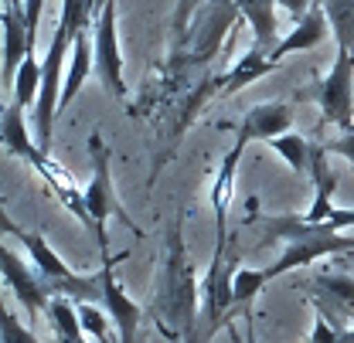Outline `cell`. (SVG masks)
Segmentation results:
<instances>
[{"instance_id":"cell-1","label":"cell","mask_w":354,"mask_h":343,"mask_svg":"<svg viewBox=\"0 0 354 343\" xmlns=\"http://www.w3.org/2000/svg\"><path fill=\"white\" fill-rule=\"evenodd\" d=\"M153 323L157 330L174 343H194L198 337V320H201V289L194 282V265L184 245V215L174 217L167 231V252L164 268L153 296Z\"/></svg>"},{"instance_id":"cell-2","label":"cell","mask_w":354,"mask_h":343,"mask_svg":"<svg viewBox=\"0 0 354 343\" xmlns=\"http://www.w3.org/2000/svg\"><path fill=\"white\" fill-rule=\"evenodd\" d=\"M266 238L263 242H276L283 238L286 248L283 255L276 258L266 275L269 282L283 272H293V268H304L310 262L324 255H344V252H354V238L341 235L330 221H307L304 215H283V217H266Z\"/></svg>"},{"instance_id":"cell-3","label":"cell","mask_w":354,"mask_h":343,"mask_svg":"<svg viewBox=\"0 0 354 343\" xmlns=\"http://www.w3.org/2000/svg\"><path fill=\"white\" fill-rule=\"evenodd\" d=\"M0 224H3L7 235H17V242L24 245V252L31 255L35 268L41 272V279L48 282L51 296H65L72 302H102V268L95 275H79L44 242L41 231H21L7 215H0Z\"/></svg>"},{"instance_id":"cell-4","label":"cell","mask_w":354,"mask_h":343,"mask_svg":"<svg viewBox=\"0 0 354 343\" xmlns=\"http://www.w3.org/2000/svg\"><path fill=\"white\" fill-rule=\"evenodd\" d=\"M88 160H92V180H88L86 187V208L88 215H92V235H95V242H99V252L102 255H109V238H106V217L109 215H120L127 224H130L133 231L140 235V228L133 224V217L120 208V201H116V190H113V177H109V150H106V139L99 136V133H92L88 136Z\"/></svg>"},{"instance_id":"cell-5","label":"cell","mask_w":354,"mask_h":343,"mask_svg":"<svg viewBox=\"0 0 354 343\" xmlns=\"http://www.w3.org/2000/svg\"><path fill=\"white\" fill-rule=\"evenodd\" d=\"M317 102H320L324 123L337 126L341 133L354 126V51L351 48L337 44L334 68L317 86Z\"/></svg>"},{"instance_id":"cell-6","label":"cell","mask_w":354,"mask_h":343,"mask_svg":"<svg viewBox=\"0 0 354 343\" xmlns=\"http://www.w3.org/2000/svg\"><path fill=\"white\" fill-rule=\"evenodd\" d=\"M92 41H95V72L99 82L113 92L116 102H127V82H123V55L116 38V0H106L99 14L92 17Z\"/></svg>"},{"instance_id":"cell-7","label":"cell","mask_w":354,"mask_h":343,"mask_svg":"<svg viewBox=\"0 0 354 343\" xmlns=\"http://www.w3.org/2000/svg\"><path fill=\"white\" fill-rule=\"evenodd\" d=\"M127 258H130L127 252L102 258V309L109 313V320H113V326H116L120 343H136V330H140L143 309L127 296L123 282L116 279V265H120V262H127Z\"/></svg>"},{"instance_id":"cell-8","label":"cell","mask_w":354,"mask_h":343,"mask_svg":"<svg viewBox=\"0 0 354 343\" xmlns=\"http://www.w3.org/2000/svg\"><path fill=\"white\" fill-rule=\"evenodd\" d=\"M0 268H3V282L10 286V293L24 306L28 320H38L41 309H48L51 300H55L51 289H48V282L41 279V272L31 268V265H24L10 248H0Z\"/></svg>"},{"instance_id":"cell-9","label":"cell","mask_w":354,"mask_h":343,"mask_svg":"<svg viewBox=\"0 0 354 343\" xmlns=\"http://www.w3.org/2000/svg\"><path fill=\"white\" fill-rule=\"evenodd\" d=\"M293 126V106L290 102H263V106H252L242 119H239V133H235V139L239 143H269V139H276V136H283V133H290Z\"/></svg>"},{"instance_id":"cell-10","label":"cell","mask_w":354,"mask_h":343,"mask_svg":"<svg viewBox=\"0 0 354 343\" xmlns=\"http://www.w3.org/2000/svg\"><path fill=\"white\" fill-rule=\"evenodd\" d=\"M35 48L28 24H24V10L21 7H3V65H0V86L10 95L14 92V79L21 61L28 58V51Z\"/></svg>"},{"instance_id":"cell-11","label":"cell","mask_w":354,"mask_h":343,"mask_svg":"<svg viewBox=\"0 0 354 343\" xmlns=\"http://www.w3.org/2000/svg\"><path fill=\"white\" fill-rule=\"evenodd\" d=\"M327 38H334V28H330V17H327L324 3L317 0L307 14H304V17L293 24V31H290L283 41L276 44L272 61H283V58H286V55H293V51H310V48H320Z\"/></svg>"},{"instance_id":"cell-12","label":"cell","mask_w":354,"mask_h":343,"mask_svg":"<svg viewBox=\"0 0 354 343\" xmlns=\"http://www.w3.org/2000/svg\"><path fill=\"white\" fill-rule=\"evenodd\" d=\"M0 139H3V146H7L10 157H21V160L31 164V167H38L44 157H48L41 146L31 139V129H28V123H24V106H17V102H7V106H3Z\"/></svg>"},{"instance_id":"cell-13","label":"cell","mask_w":354,"mask_h":343,"mask_svg":"<svg viewBox=\"0 0 354 343\" xmlns=\"http://www.w3.org/2000/svg\"><path fill=\"white\" fill-rule=\"evenodd\" d=\"M279 68V61H272V55L263 51L259 44H252L225 75H218V86H215V95H232V92H239V88L252 86L256 79H263L269 72H276Z\"/></svg>"},{"instance_id":"cell-14","label":"cell","mask_w":354,"mask_h":343,"mask_svg":"<svg viewBox=\"0 0 354 343\" xmlns=\"http://www.w3.org/2000/svg\"><path fill=\"white\" fill-rule=\"evenodd\" d=\"M95 72V41H92V24L79 31L75 48H72V58H68V72H65V82H62V109L79 95V88L86 86V79Z\"/></svg>"},{"instance_id":"cell-15","label":"cell","mask_w":354,"mask_h":343,"mask_svg":"<svg viewBox=\"0 0 354 343\" xmlns=\"http://www.w3.org/2000/svg\"><path fill=\"white\" fill-rule=\"evenodd\" d=\"M317 309L341 330V320L354 316V279H334V275L317 279Z\"/></svg>"},{"instance_id":"cell-16","label":"cell","mask_w":354,"mask_h":343,"mask_svg":"<svg viewBox=\"0 0 354 343\" xmlns=\"http://www.w3.org/2000/svg\"><path fill=\"white\" fill-rule=\"evenodd\" d=\"M245 153V143H232V150L225 153L215 177V187H212V208H215V221H218V235H228V208H232V194H235V167Z\"/></svg>"},{"instance_id":"cell-17","label":"cell","mask_w":354,"mask_h":343,"mask_svg":"<svg viewBox=\"0 0 354 343\" xmlns=\"http://www.w3.org/2000/svg\"><path fill=\"white\" fill-rule=\"evenodd\" d=\"M239 3V14H242V21L252 28V38L256 44L263 48V51H276V44L283 41L279 35H276V7H279V0H235Z\"/></svg>"},{"instance_id":"cell-18","label":"cell","mask_w":354,"mask_h":343,"mask_svg":"<svg viewBox=\"0 0 354 343\" xmlns=\"http://www.w3.org/2000/svg\"><path fill=\"white\" fill-rule=\"evenodd\" d=\"M44 313H48L51 333H55L58 343H88V333H86V326H82V316H79V302L65 300V296H55Z\"/></svg>"},{"instance_id":"cell-19","label":"cell","mask_w":354,"mask_h":343,"mask_svg":"<svg viewBox=\"0 0 354 343\" xmlns=\"http://www.w3.org/2000/svg\"><path fill=\"white\" fill-rule=\"evenodd\" d=\"M41 79H44V68L38 65L35 48H31V51H28V58L21 61V68H17L14 92H10V99H7V102H17V106L31 109V106L38 102V95H41Z\"/></svg>"},{"instance_id":"cell-20","label":"cell","mask_w":354,"mask_h":343,"mask_svg":"<svg viewBox=\"0 0 354 343\" xmlns=\"http://www.w3.org/2000/svg\"><path fill=\"white\" fill-rule=\"evenodd\" d=\"M269 150H272V153H279V157L293 167V173H310L313 150H317V146H310L304 136H297V133L290 129V133H283V136L269 139Z\"/></svg>"},{"instance_id":"cell-21","label":"cell","mask_w":354,"mask_h":343,"mask_svg":"<svg viewBox=\"0 0 354 343\" xmlns=\"http://www.w3.org/2000/svg\"><path fill=\"white\" fill-rule=\"evenodd\" d=\"M320 3H324V10L330 17L337 44L354 51V0H320Z\"/></svg>"},{"instance_id":"cell-22","label":"cell","mask_w":354,"mask_h":343,"mask_svg":"<svg viewBox=\"0 0 354 343\" xmlns=\"http://www.w3.org/2000/svg\"><path fill=\"white\" fill-rule=\"evenodd\" d=\"M266 282H269L266 268H239V272H235V282H232V289H235V306H249V302L263 293Z\"/></svg>"},{"instance_id":"cell-23","label":"cell","mask_w":354,"mask_h":343,"mask_svg":"<svg viewBox=\"0 0 354 343\" xmlns=\"http://www.w3.org/2000/svg\"><path fill=\"white\" fill-rule=\"evenodd\" d=\"M0 343H41L24 323H17V316L10 309H3L0 316Z\"/></svg>"},{"instance_id":"cell-24","label":"cell","mask_w":354,"mask_h":343,"mask_svg":"<svg viewBox=\"0 0 354 343\" xmlns=\"http://www.w3.org/2000/svg\"><path fill=\"white\" fill-rule=\"evenodd\" d=\"M307 343H341V330H337L327 316H317V323H313V330H310Z\"/></svg>"},{"instance_id":"cell-25","label":"cell","mask_w":354,"mask_h":343,"mask_svg":"<svg viewBox=\"0 0 354 343\" xmlns=\"http://www.w3.org/2000/svg\"><path fill=\"white\" fill-rule=\"evenodd\" d=\"M327 150H330V153H341V157H348V160H354V126L344 129V133L327 146Z\"/></svg>"},{"instance_id":"cell-26","label":"cell","mask_w":354,"mask_h":343,"mask_svg":"<svg viewBox=\"0 0 354 343\" xmlns=\"http://www.w3.org/2000/svg\"><path fill=\"white\" fill-rule=\"evenodd\" d=\"M228 340L232 343H256V330H252V316L245 313V333H239L232 323H228Z\"/></svg>"},{"instance_id":"cell-27","label":"cell","mask_w":354,"mask_h":343,"mask_svg":"<svg viewBox=\"0 0 354 343\" xmlns=\"http://www.w3.org/2000/svg\"><path fill=\"white\" fill-rule=\"evenodd\" d=\"M327 221H330L337 231H341V228H354V208H334V215L327 217Z\"/></svg>"},{"instance_id":"cell-28","label":"cell","mask_w":354,"mask_h":343,"mask_svg":"<svg viewBox=\"0 0 354 343\" xmlns=\"http://www.w3.org/2000/svg\"><path fill=\"white\" fill-rule=\"evenodd\" d=\"M341 343H354V326H348V330H341Z\"/></svg>"}]
</instances>
